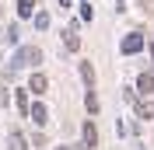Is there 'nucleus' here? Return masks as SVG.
Returning <instances> with one entry per match:
<instances>
[{"instance_id":"1","label":"nucleus","mask_w":154,"mask_h":150,"mask_svg":"<svg viewBox=\"0 0 154 150\" xmlns=\"http://www.w3.org/2000/svg\"><path fill=\"white\" fill-rule=\"evenodd\" d=\"M38 63H42V49L38 46H21L11 66H38Z\"/></svg>"},{"instance_id":"2","label":"nucleus","mask_w":154,"mask_h":150,"mask_svg":"<svg viewBox=\"0 0 154 150\" xmlns=\"http://www.w3.org/2000/svg\"><path fill=\"white\" fill-rule=\"evenodd\" d=\"M123 56H133V52H140V49H144V35H140V32H130V35L123 38Z\"/></svg>"},{"instance_id":"3","label":"nucleus","mask_w":154,"mask_h":150,"mask_svg":"<svg viewBox=\"0 0 154 150\" xmlns=\"http://www.w3.org/2000/svg\"><path fill=\"white\" fill-rule=\"evenodd\" d=\"M81 140H84V147H88V150L98 143V129H95V122H84V126H81Z\"/></svg>"},{"instance_id":"4","label":"nucleus","mask_w":154,"mask_h":150,"mask_svg":"<svg viewBox=\"0 0 154 150\" xmlns=\"http://www.w3.org/2000/svg\"><path fill=\"white\" fill-rule=\"evenodd\" d=\"M28 115L38 122V126H46V122H49V108H46L42 101H35V105H32V108H28Z\"/></svg>"},{"instance_id":"5","label":"nucleus","mask_w":154,"mask_h":150,"mask_svg":"<svg viewBox=\"0 0 154 150\" xmlns=\"http://www.w3.org/2000/svg\"><path fill=\"white\" fill-rule=\"evenodd\" d=\"M28 91H35V94H46V91H49V80H46V74H32V80H28Z\"/></svg>"},{"instance_id":"6","label":"nucleus","mask_w":154,"mask_h":150,"mask_svg":"<svg viewBox=\"0 0 154 150\" xmlns=\"http://www.w3.org/2000/svg\"><path fill=\"white\" fill-rule=\"evenodd\" d=\"M81 80H84V87H95V66L88 59H81Z\"/></svg>"},{"instance_id":"7","label":"nucleus","mask_w":154,"mask_h":150,"mask_svg":"<svg viewBox=\"0 0 154 150\" xmlns=\"http://www.w3.org/2000/svg\"><path fill=\"white\" fill-rule=\"evenodd\" d=\"M137 91L147 98V94L154 91V77H151V74H140V77H137Z\"/></svg>"},{"instance_id":"8","label":"nucleus","mask_w":154,"mask_h":150,"mask_svg":"<svg viewBox=\"0 0 154 150\" xmlns=\"http://www.w3.org/2000/svg\"><path fill=\"white\" fill-rule=\"evenodd\" d=\"M63 46H67L70 52H77V49H81V38H77V28H67V32H63Z\"/></svg>"},{"instance_id":"9","label":"nucleus","mask_w":154,"mask_h":150,"mask_svg":"<svg viewBox=\"0 0 154 150\" xmlns=\"http://www.w3.org/2000/svg\"><path fill=\"white\" fill-rule=\"evenodd\" d=\"M7 150H28V143H25V136H21L18 129L7 136Z\"/></svg>"},{"instance_id":"10","label":"nucleus","mask_w":154,"mask_h":150,"mask_svg":"<svg viewBox=\"0 0 154 150\" xmlns=\"http://www.w3.org/2000/svg\"><path fill=\"white\" fill-rule=\"evenodd\" d=\"M35 10V0H18V18H32Z\"/></svg>"},{"instance_id":"11","label":"nucleus","mask_w":154,"mask_h":150,"mask_svg":"<svg viewBox=\"0 0 154 150\" xmlns=\"http://www.w3.org/2000/svg\"><path fill=\"white\" fill-rule=\"evenodd\" d=\"M137 115L140 119H154V105L151 101H137Z\"/></svg>"},{"instance_id":"12","label":"nucleus","mask_w":154,"mask_h":150,"mask_svg":"<svg viewBox=\"0 0 154 150\" xmlns=\"http://www.w3.org/2000/svg\"><path fill=\"white\" fill-rule=\"evenodd\" d=\"M14 101H18V108H21V115L28 112V94H25V87H18V91H14Z\"/></svg>"},{"instance_id":"13","label":"nucleus","mask_w":154,"mask_h":150,"mask_svg":"<svg viewBox=\"0 0 154 150\" xmlns=\"http://www.w3.org/2000/svg\"><path fill=\"white\" fill-rule=\"evenodd\" d=\"M35 28H38V32L49 28V14H46V10H38V14H35Z\"/></svg>"},{"instance_id":"14","label":"nucleus","mask_w":154,"mask_h":150,"mask_svg":"<svg viewBox=\"0 0 154 150\" xmlns=\"http://www.w3.org/2000/svg\"><path fill=\"white\" fill-rule=\"evenodd\" d=\"M84 105H88V112L95 115V112H98V94H95V91H88V98H84Z\"/></svg>"},{"instance_id":"15","label":"nucleus","mask_w":154,"mask_h":150,"mask_svg":"<svg viewBox=\"0 0 154 150\" xmlns=\"http://www.w3.org/2000/svg\"><path fill=\"white\" fill-rule=\"evenodd\" d=\"M140 10L144 14H154V0H140Z\"/></svg>"},{"instance_id":"16","label":"nucleus","mask_w":154,"mask_h":150,"mask_svg":"<svg viewBox=\"0 0 154 150\" xmlns=\"http://www.w3.org/2000/svg\"><path fill=\"white\" fill-rule=\"evenodd\" d=\"M60 7H70V0H60Z\"/></svg>"},{"instance_id":"17","label":"nucleus","mask_w":154,"mask_h":150,"mask_svg":"<svg viewBox=\"0 0 154 150\" xmlns=\"http://www.w3.org/2000/svg\"><path fill=\"white\" fill-rule=\"evenodd\" d=\"M147 52H151V59H154V46H151V49H147Z\"/></svg>"},{"instance_id":"18","label":"nucleus","mask_w":154,"mask_h":150,"mask_svg":"<svg viewBox=\"0 0 154 150\" xmlns=\"http://www.w3.org/2000/svg\"><path fill=\"white\" fill-rule=\"evenodd\" d=\"M56 150H70V147H56Z\"/></svg>"}]
</instances>
